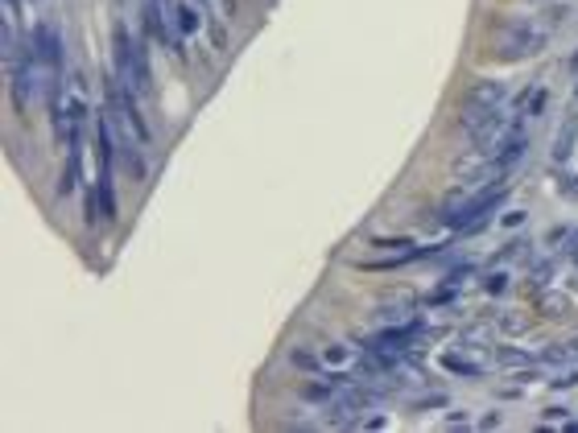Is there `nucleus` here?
I'll use <instances>...</instances> for the list:
<instances>
[{
    "instance_id": "nucleus-13",
    "label": "nucleus",
    "mask_w": 578,
    "mask_h": 433,
    "mask_svg": "<svg viewBox=\"0 0 578 433\" xmlns=\"http://www.w3.org/2000/svg\"><path fill=\"white\" fill-rule=\"evenodd\" d=\"M487 339H491L487 326H467V330H463V342H467V347H487Z\"/></svg>"
},
{
    "instance_id": "nucleus-12",
    "label": "nucleus",
    "mask_w": 578,
    "mask_h": 433,
    "mask_svg": "<svg viewBox=\"0 0 578 433\" xmlns=\"http://www.w3.org/2000/svg\"><path fill=\"white\" fill-rule=\"evenodd\" d=\"M496 363H500V368H529L533 359H529L524 351H517V347H500V351H496Z\"/></svg>"
},
{
    "instance_id": "nucleus-11",
    "label": "nucleus",
    "mask_w": 578,
    "mask_h": 433,
    "mask_svg": "<svg viewBox=\"0 0 578 433\" xmlns=\"http://www.w3.org/2000/svg\"><path fill=\"white\" fill-rule=\"evenodd\" d=\"M174 17H178V30H182V37H186V33H199V25H203V21H199V13H194L190 4H178V0H174Z\"/></svg>"
},
{
    "instance_id": "nucleus-7",
    "label": "nucleus",
    "mask_w": 578,
    "mask_h": 433,
    "mask_svg": "<svg viewBox=\"0 0 578 433\" xmlns=\"http://www.w3.org/2000/svg\"><path fill=\"white\" fill-rule=\"evenodd\" d=\"M574 136H578V120L570 116V120L562 124L558 141H553V161H566V153H570V145H574Z\"/></svg>"
},
{
    "instance_id": "nucleus-22",
    "label": "nucleus",
    "mask_w": 578,
    "mask_h": 433,
    "mask_svg": "<svg viewBox=\"0 0 578 433\" xmlns=\"http://www.w3.org/2000/svg\"><path fill=\"white\" fill-rule=\"evenodd\" d=\"M574 66H578V54H574Z\"/></svg>"
},
{
    "instance_id": "nucleus-19",
    "label": "nucleus",
    "mask_w": 578,
    "mask_h": 433,
    "mask_svg": "<svg viewBox=\"0 0 578 433\" xmlns=\"http://www.w3.org/2000/svg\"><path fill=\"white\" fill-rule=\"evenodd\" d=\"M566 247H570V256L578 252V227H574V231H566Z\"/></svg>"
},
{
    "instance_id": "nucleus-9",
    "label": "nucleus",
    "mask_w": 578,
    "mask_h": 433,
    "mask_svg": "<svg viewBox=\"0 0 578 433\" xmlns=\"http://www.w3.org/2000/svg\"><path fill=\"white\" fill-rule=\"evenodd\" d=\"M376 322L380 326H405V322H413V314H409V306H384L376 309Z\"/></svg>"
},
{
    "instance_id": "nucleus-2",
    "label": "nucleus",
    "mask_w": 578,
    "mask_h": 433,
    "mask_svg": "<svg viewBox=\"0 0 578 433\" xmlns=\"http://www.w3.org/2000/svg\"><path fill=\"white\" fill-rule=\"evenodd\" d=\"M112 75H116L132 95L149 91V62H145V50L128 37V30H116V70H112Z\"/></svg>"
},
{
    "instance_id": "nucleus-21",
    "label": "nucleus",
    "mask_w": 578,
    "mask_h": 433,
    "mask_svg": "<svg viewBox=\"0 0 578 433\" xmlns=\"http://www.w3.org/2000/svg\"><path fill=\"white\" fill-rule=\"evenodd\" d=\"M574 264H578V252H574Z\"/></svg>"
},
{
    "instance_id": "nucleus-5",
    "label": "nucleus",
    "mask_w": 578,
    "mask_h": 433,
    "mask_svg": "<svg viewBox=\"0 0 578 433\" xmlns=\"http://www.w3.org/2000/svg\"><path fill=\"white\" fill-rule=\"evenodd\" d=\"M537 314H546V318H566L570 314V293H558V289H541L537 293Z\"/></svg>"
},
{
    "instance_id": "nucleus-4",
    "label": "nucleus",
    "mask_w": 578,
    "mask_h": 433,
    "mask_svg": "<svg viewBox=\"0 0 578 433\" xmlns=\"http://www.w3.org/2000/svg\"><path fill=\"white\" fill-rule=\"evenodd\" d=\"M504 99H508V87L496 79H479L467 87V108H504Z\"/></svg>"
},
{
    "instance_id": "nucleus-15",
    "label": "nucleus",
    "mask_w": 578,
    "mask_h": 433,
    "mask_svg": "<svg viewBox=\"0 0 578 433\" xmlns=\"http://www.w3.org/2000/svg\"><path fill=\"white\" fill-rule=\"evenodd\" d=\"M484 289L487 293H504V289H508V273H491V277L484 280Z\"/></svg>"
},
{
    "instance_id": "nucleus-18",
    "label": "nucleus",
    "mask_w": 578,
    "mask_h": 433,
    "mask_svg": "<svg viewBox=\"0 0 578 433\" xmlns=\"http://www.w3.org/2000/svg\"><path fill=\"white\" fill-rule=\"evenodd\" d=\"M294 363H298V368H314V355H306V351H294Z\"/></svg>"
},
{
    "instance_id": "nucleus-14",
    "label": "nucleus",
    "mask_w": 578,
    "mask_h": 433,
    "mask_svg": "<svg viewBox=\"0 0 578 433\" xmlns=\"http://www.w3.org/2000/svg\"><path fill=\"white\" fill-rule=\"evenodd\" d=\"M529 277H533V285H537V289H546L549 277H553V260H541V264H533V273H529Z\"/></svg>"
},
{
    "instance_id": "nucleus-1",
    "label": "nucleus",
    "mask_w": 578,
    "mask_h": 433,
    "mask_svg": "<svg viewBox=\"0 0 578 433\" xmlns=\"http://www.w3.org/2000/svg\"><path fill=\"white\" fill-rule=\"evenodd\" d=\"M549 41L546 30H537V25H529V21H508V25H500L496 30V37H491V54L504 62H520V58H533V54H541Z\"/></svg>"
},
{
    "instance_id": "nucleus-10",
    "label": "nucleus",
    "mask_w": 578,
    "mask_h": 433,
    "mask_svg": "<svg viewBox=\"0 0 578 433\" xmlns=\"http://www.w3.org/2000/svg\"><path fill=\"white\" fill-rule=\"evenodd\" d=\"M496 330H500V335H524V330H529V318H524V314H500V318H496Z\"/></svg>"
},
{
    "instance_id": "nucleus-6",
    "label": "nucleus",
    "mask_w": 578,
    "mask_h": 433,
    "mask_svg": "<svg viewBox=\"0 0 578 433\" xmlns=\"http://www.w3.org/2000/svg\"><path fill=\"white\" fill-rule=\"evenodd\" d=\"M322 363L343 371V368H356L360 355H356V347H347V342H331V347H322Z\"/></svg>"
},
{
    "instance_id": "nucleus-20",
    "label": "nucleus",
    "mask_w": 578,
    "mask_h": 433,
    "mask_svg": "<svg viewBox=\"0 0 578 433\" xmlns=\"http://www.w3.org/2000/svg\"><path fill=\"white\" fill-rule=\"evenodd\" d=\"M570 429H578V421H570Z\"/></svg>"
},
{
    "instance_id": "nucleus-8",
    "label": "nucleus",
    "mask_w": 578,
    "mask_h": 433,
    "mask_svg": "<svg viewBox=\"0 0 578 433\" xmlns=\"http://www.w3.org/2000/svg\"><path fill=\"white\" fill-rule=\"evenodd\" d=\"M442 368H451V371H458V375H471V380H479L484 375V363H471V359H463V355H442Z\"/></svg>"
},
{
    "instance_id": "nucleus-16",
    "label": "nucleus",
    "mask_w": 578,
    "mask_h": 433,
    "mask_svg": "<svg viewBox=\"0 0 578 433\" xmlns=\"http://www.w3.org/2000/svg\"><path fill=\"white\" fill-rule=\"evenodd\" d=\"M553 388H578V368L570 371V368H562V375L553 380Z\"/></svg>"
},
{
    "instance_id": "nucleus-17",
    "label": "nucleus",
    "mask_w": 578,
    "mask_h": 433,
    "mask_svg": "<svg viewBox=\"0 0 578 433\" xmlns=\"http://www.w3.org/2000/svg\"><path fill=\"white\" fill-rule=\"evenodd\" d=\"M520 223H524V211H508L504 215V227H520Z\"/></svg>"
},
{
    "instance_id": "nucleus-3",
    "label": "nucleus",
    "mask_w": 578,
    "mask_h": 433,
    "mask_svg": "<svg viewBox=\"0 0 578 433\" xmlns=\"http://www.w3.org/2000/svg\"><path fill=\"white\" fill-rule=\"evenodd\" d=\"M145 30H149V37L157 41V46H165V50H178L182 41V30H178V17H174V0H149L145 4Z\"/></svg>"
}]
</instances>
